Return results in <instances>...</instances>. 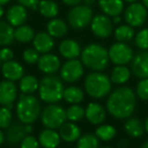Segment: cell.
<instances>
[{
    "label": "cell",
    "instance_id": "cell-8",
    "mask_svg": "<svg viewBox=\"0 0 148 148\" xmlns=\"http://www.w3.org/2000/svg\"><path fill=\"white\" fill-rule=\"evenodd\" d=\"M148 17V10L141 2L129 3L124 9V19L126 23L132 27H140L146 23Z\"/></svg>",
    "mask_w": 148,
    "mask_h": 148
},
{
    "label": "cell",
    "instance_id": "cell-44",
    "mask_svg": "<svg viewBox=\"0 0 148 148\" xmlns=\"http://www.w3.org/2000/svg\"><path fill=\"white\" fill-rule=\"evenodd\" d=\"M112 18V21H113L114 25H120L122 21V17L121 15H117V16H114V17H111Z\"/></svg>",
    "mask_w": 148,
    "mask_h": 148
},
{
    "label": "cell",
    "instance_id": "cell-53",
    "mask_svg": "<svg viewBox=\"0 0 148 148\" xmlns=\"http://www.w3.org/2000/svg\"><path fill=\"white\" fill-rule=\"evenodd\" d=\"M141 148H148V140L147 141H145L143 143V145H142V147Z\"/></svg>",
    "mask_w": 148,
    "mask_h": 148
},
{
    "label": "cell",
    "instance_id": "cell-1",
    "mask_svg": "<svg viewBox=\"0 0 148 148\" xmlns=\"http://www.w3.org/2000/svg\"><path fill=\"white\" fill-rule=\"evenodd\" d=\"M136 108V93L131 87L121 86L111 91L107 101V110L115 119H128Z\"/></svg>",
    "mask_w": 148,
    "mask_h": 148
},
{
    "label": "cell",
    "instance_id": "cell-35",
    "mask_svg": "<svg viewBox=\"0 0 148 148\" xmlns=\"http://www.w3.org/2000/svg\"><path fill=\"white\" fill-rule=\"evenodd\" d=\"M66 118L70 122H79L84 118V109L79 105H71L66 110Z\"/></svg>",
    "mask_w": 148,
    "mask_h": 148
},
{
    "label": "cell",
    "instance_id": "cell-20",
    "mask_svg": "<svg viewBox=\"0 0 148 148\" xmlns=\"http://www.w3.org/2000/svg\"><path fill=\"white\" fill-rule=\"evenodd\" d=\"M99 7L103 14L110 17L121 15L125 9L124 0H99Z\"/></svg>",
    "mask_w": 148,
    "mask_h": 148
},
{
    "label": "cell",
    "instance_id": "cell-25",
    "mask_svg": "<svg viewBox=\"0 0 148 148\" xmlns=\"http://www.w3.org/2000/svg\"><path fill=\"white\" fill-rule=\"evenodd\" d=\"M126 133L133 138H139L145 132L144 123L138 118H128L124 125Z\"/></svg>",
    "mask_w": 148,
    "mask_h": 148
},
{
    "label": "cell",
    "instance_id": "cell-10",
    "mask_svg": "<svg viewBox=\"0 0 148 148\" xmlns=\"http://www.w3.org/2000/svg\"><path fill=\"white\" fill-rule=\"evenodd\" d=\"M108 51L110 61L115 65H126L130 63L133 58V50L127 43L117 42L113 44Z\"/></svg>",
    "mask_w": 148,
    "mask_h": 148
},
{
    "label": "cell",
    "instance_id": "cell-48",
    "mask_svg": "<svg viewBox=\"0 0 148 148\" xmlns=\"http://www.w3.org/2000/svg\"><path fill=\"white\" fill-rule=\"evenodd\" d=\"M11 0H0V5H6V4H8L9 2H10Z\"/></svg>",
    "mask_w": 148,
    "mask_h": 148
},
{
    "label": "cell",
    "instance_id": "cell-45",
    "mask_svg": "<svg viewBox=\"0 0 148 148\" xmlns=\"http://www.w3.org/2000/svg\"><path fill=\"white\" fill-rule=\"evenodd\" d=\"M95 1H97V0H82L83 4L86 5V6H89V7L92 6V5L95 3Z\"/></svg>",
    "mask_w": 148,
    "mask_h": 148
},
{
    "label": "cell",
    "instance_id": "cell-16",
    "mask_svg": "<svg viewBox=\"0 0 148 148\" xmlns=\"http://www.w3.org/2000/svg\"><path fill=\"white\" fill-rule=\"evenodd\" d=\"M107 117L106 109L99 103H89L84 109V118L92 125H101Z\"/></svg>",
    "mask_w": 148,
    "mask_h": 148
},
{
    "label": "cell",
    "instance_id": "cell-11",
    "mask_svg": "<svg viewBox=\"0 0 148 148\" xmlns=\"http://www.w3.org/2000/svg\"><path fill=\"white\" fill-rule=\"evenodd\" d=\"M90 29L97 38L107 39L113 34L114 23L110 16L103 13H99L95 15L91 19Z\"/></svg>",
    "mask_w": 148,
    "mask_h": 148
},
{
    "label": "cell",
    "instance_id": "cell-49",
    "mask_svg": "<svg viewBox=\"0 0 148 148\" xmlns=\"http://www.w3.org/2000/svg\"><path fill=\"white\" fill-rule=\"evenodd\" d=\"M144 128H145V131L148 133V117L146 118L145 122H144Z\"/></svg>",
    "mask_w": 148,
    "mask_h": 148
},
{
    "label": "cell",
    "instance_id": "cell-23",
    "mask_svg": "<svg viewBox=\"0 0 148 148\" xmlns=\"http://www.w3.org/2000/svg\"><path fill=\"white\" fill-rule=\"evenodd\" d=\"M38 140L43 148H57L61 142V137L56 130L46 128L40 132Z\"/></svg>",
    "mask_w": 148,
    "mask_h": 148
},
{
    "label": "cell",
    "instance_id": "cell-47",
    "mask_svg": "<svg viewBox=\"0 0 148 148\" xmlns=\"http://www.w3.org/2000/svg\"><path fill=\"white\" fill-rule=\"evenodd\" d=\"M33 130H34V128H33V126H32L31 124H27V125H25V131H27V134L32 133V132H33Z\"/></svg>",
    "mask_w": 148,
    "mask_h": 148
},
{
    "label": "cell",
    "instance_id": "cell-27",
    "mask_svg": "<svg viewBox=\"0 0 148 148\" xmlns=\"http://www.w3.org/2000/svg\"><path fill=\"white\" fill-rule=\"evenodd\" d=\"M38 10L44 17L51 19L57 17L59 13V5L54 0H41Z\"/></svg>",
    "mask_w": 148,
    "mask_h": 148
},
{
    "label": "cell",
    "instance_id": "cell-33",
    "mask_svg": "<svg viewBox=\"0 0 148 148\" xmlns=\"http://www.w3.org/2000/svg\"><path fill=\"white\" fill-rule=\"evenodd\" d=\"M95 136L101 141H111L117 135V130L114 126L103 124L95 129Z\"/></svg>",
    "mask_w": 148,
    "mask_h": 148
},
{
    "label": "cell",
    "instance_id": "cell-13",
    "mask_svg": "<svg viewBox=\"0 0 148 148\" xmlns=\"http://www.w3.org/2000/svg\"><path fill=\"white\" fill-rule=\"evenodd\" d=\"M131 70L135 76L148 78V50H141L131 60Z\"/></svg>",
    "mask_w": 148,
    "mask_h": 148
},
{
    "label": "cell",
    "instance_id": "cell-19",
    "mask_svg": "<svg viewBox=\"0 0 148 148\" xmlns=\"http://www.w3.org/2000/svg\"><path fill=\"white\" fill-rule=\"evenodd\" d=\"M33 45L40 54H46L50 53L54 49L55 41L54 38L51 37L47 32H40L36 34L33 40Z\"/></svg>",
    "mask_w": 148,
    "mask_h": 148
},
{
    "label": "cell",
    "instance_id": "cell-18",
    "mask_svg": "<svg viewBox=\"0 0 148 148\" xmlns=\"http://www.w3.org/2000/svg\"><path fill=\"white\" fill-rule=\"evenodd\" d=\"M1 72L4 78L10 81L19 80L25 75V69L23 65L14 60L4 62L1 67Z\"/></svg>",
    "mask_w": 148,
    "mask_h": 148
},
{
    "label": "cell",
    "instance_id": "cell-40",
    "mask_svg": "<svg viewBox=\"0 0 148 148\" xmlns=\"http://www.w3.org/2000/svg\"><path fill=\"white\" fill-rule=\"evenodd\" d=\"M21 148H41L39 140L32 135H27L21 142Z\"/></svg>",
    "mask_w": 148,
    "mask_h": 148
},
{
    "label": "cell",
    "instance_id": "cell-12",
    "mask_svg": "<svg viewBox=\"0 0 148 148\" xmlns=\"http://www.w3.org/2000/svg\"><path fill=\"white\" fill-rule=\"evenodd\" d=\"M17 99V86L14 81H0V106L12 109Z\"/></svg>",
    "mask_w": 148,
    "mask_h": 148
},
{
    "label": "cell",
    "instance_id": "cell-42",
    "mask_svg": "<svg viewBox=\"0 0 148 148\" xmlns=\"http://www.w3.org/2000/svg\"><path fill=\"white\" fill-rule=\"evenodd\" d=\"M17 3L21 4L27 9H32V10H38L39 7V3L41 0H16Z\"/></svg>",
    "mask_w": 148,
    "mask_h": 148
},
{
    "label": "cell",
    "instance_id": "cell-43",
    "mask_svg": "<svg viewBox=\"0 0 148 148\" xmlns=\"http://www.w3.org/2000/svg\"><path fill=\"white\" fill-rule=\"evenodd\" d=\"M62 2L67 6H75L77 4H80V2H82V0H62Z\"/></svg>",
    "mask_w": 148,
    "mask_h": 148
},
{
    "label": "cell",
    "instance_id": "cell-29",
    "mask_svg": "<svg viewBox=\"0 0 148 148\" xmlns=\"http://www.w3.org/2000/svg\"><path fill=\"white\" fill-rule=\"evenodd\" d=\"M14 41V29L7 21H0V47H7Z\"/></svg>",
    "mask_w": 148,
    "mask_h": 148
},
{
    "label": "cell",
    "instance_id": "cell-37",
    "mask_svg": "<svg viewBox=\"0 0 148 148\" xmlns=\"http://www.w3.org/2000/svg\"><path fill=\"white\" fill-rule=\"evenodd\" d=\"M12 122L11 110L6 107L0 108V129H7Z\"/></svg>",
    "mask_w": 148,
    "mask_h": 148
},
{
    "label": "cell",
    "instance_id": "cell-5",
    "mask_svg": "<svg viewBox=\"0 0 148 148\" xmlns=\"http://www.w3.org/2000/svg\"><path fill=\"white\" fill-rule=\"evenodd\" d=\"M19 122L25 125L33 124L41 116V103L34 95H21L15 107Z\"/></svg>",
    "mask_w": 148,
    "mask_h": 148
},
{
    "label": "cell",
    "instance_id": "cell-4",
    "mask_svg": "<svg viewBox=\"0 0 148 148\" xmlns=\"http://www.w3.org/2000/svg\"><path fill=\"white\" fill-rule=\"evenodd\" d=\"M84 90L92 99H103L112 91V81L101 71H92L84 79Z\"/></svg>",
    "mask_w": 148,
    "mask_h": 148
},
{
    "label": "cell",
    "instance_id": "cell-21",
    "mask_svg": "<svg viewBox=\"0 0 148 148\" xmlns=\"http://www.w3.org/2000/svg\"><path fill=\"white\" fill-rule=\"evenodd\" d=\"M59 135L63 141L72 143L79 139L81 136V130L74 122H65L59 128Z\"/></svg>",
    "mask_w": 148,
    "mask_h": 148
},
{
    "label": "cell",
    "instance_id": "cell-26",
    "mask_svg": "<svg viewBox=\"0 0 148 148\" xmlns=\"http://www.w3.org/2000/svg\"><path fill=\"white\" fill-rule=\"evenodd\" d=\"M131 77V71L126 65H116L111 72V79L112 83L121 85L126 83Z\"/></svg>",
    "mask_w": 148,
    "mask_h": 148
},
{
    "label": "cell",
    "instance_id": "cell-3",
    "mask_svg": "<svg viewBox=\"0 0 148 148\" xmlns=\"http://www.w3.org/2000/svg\"><path fill=\"white\" fill-rule=\"evenodd\" d=\"M64 85L61 77L55 74L46 75L39 82V95L47 103H57L63 99Z\"/></svg>",
    "mask_w": 148,
    "mask_h": 148
},
{
    "label": "cell",
    "instance_id": "cell-39",
    "mask_svg": "<svg viewBox=\"0 0 148 148\" xmlns=\"http://www.w3.org/2000/svg\"><path fill=\"white\" fill-rule=\"evenodd\" d=\"M40 58V53L35 48H29L23 52V59L27 64H36L38 63Z\"/></svg>",
    "mask_w": 148,
    "mask_h": 148
},
{
    "label": "cell",
    "instance_id": "cell-2",
    "mask_svg": "<svg viewBox=\"0 0 148 148\" xmlns=\"http://www.w3.org/2000/svg\"><path fill=\"white\" fill-rule=\"evenodd\" d=\"M80 57L83 66L92 71H103L108 67L110 62L109 51L97 43L85 46L81 51Z\"/></svg>",
    "mask_w": 148,
    "mask_h": 148
},
{
    "label": "cell",
    "instance_id": "cell-32",
    "mask_svg": "<svg viewBox=\"0 0 148 148\" xmlns=\"http://www.w3.org/2000/svg\"><path fill=\"white\" fill-rule=\"evenodd\" d=\"M115 38L118 42L129 43L135 37V29L129 25H120L114 32Z\"/></svg>",
    "mask_w": 148,
    "mask_h": 148
},
{
    "label": "cell",
    "instance_id": "cell-46",
    "mask_svg": "<svg viewBox=\"0 0 148 148\" xmlns=\"http://www.w3.org/2000/svg\"><path fill=\"white\" fill-rule=\"evenodd\" d=\"M5 141V134L2 132V130L0 129V145Z\"/></svg>",
    "mask_w": 148,
    "mask_h": 148
},
{
    "label": "cell",
    "instance_id": "cell-22",
    "mask_svg": "<svg viewBox=\"0 0 148 148\" xmlns=\"http://www.w3.org/2000/svg\"><path fill=\"white\" fill-rule=\"evenodd\" d=\"M27 135L25 131V125L23 123H14L7 128V131L5 132V140L11 145L21 144L23 138Z\"/></svg>",
    "mask_w": 148,
    "mask_h": 148
},
{
    "label": "cell",
    "instance_id": "cell-7",
    "mask_svg": "<svg viewBox=\"0 0 148 148\" xmlns=\"http://www.w3.org/2000/svg\"><path fill=\"white\" fill-rule=\"evenodd\" d=\"M93 17L91 7L84 4H77L72 6L67 14V21L74 29H83L88 27Z\"/></svg>",
    "mask_w": 148,
    "mask_h": 148
},
{
    "label": "cell",
    "instance_id": "cell-56",
    "mask_svg": "<svg viewBox=\"0 0 148 148\" xmlns=\"http://www.w3.org/2000/svg\"><path fill=\"white\" fill-rule=\"evenodd\" d=\"M0 64H1V61H0Z\"/></svg>",
    "mask_w": 148,
    "mask_h": 148
},
{
    "label": "cell",
    "instance_id": "cell-9",
    "mask_svg": "<svg viewBox=\"0 0 148 148\" xmlns=\"http://www.w3.org/2000/svg\"><path fill=\"white\" fill-rule=\"evenodd\" d=\"M84 66L80 60H67L60 68V77L63 81L73 83L79 80L84 73Z\"/></svg>",
    "mask_w": 148,
    "mask_h": 148
},
{
    "label": "cell",
    "instance_id": "cell-30",
    "mask_svg": "<svg viewBox=\"0 0 148 148\" xmlns=\"http://www.w3.org/2000/svg\"><path fill=\"white\" fill-rule=\"evenodd\" d=\"M63 99L71 105H78L84 99V92L78 86H68L67 88L64 89Z\"/></svg>",
    "mask_w": 148,
    "mask_h": 148
},
{
    "label": "cell",
    "instance_id": "cell-50",
    "mask_svg": "<svg viewBox=\"0 0 148 148\" xmlns=\"http://www.w3.org/2000/svg\"><path fill=\"white\" fill-rule=\"evenodd\" d=\"M4 15V9H3L2 5H0V18Z\"/></svg>",
    "mask_w": 148,
    "mask_h": 148
},
{
    "label": "cell",
    "instance_id": "cell-17",
    "mask_svg": "<svg viewBox=\"0 0 148 148\" xmlns=\"http://www.w3.org/2000/svg\"><path fill=\"white\" fill-rule=\"evenodd\" d=\"M81 47L77 41L73 39H65L60 43L59 52L66 60L77 59L81 54Z\"/></svg>",
    "mask_w": 148,
    "mask_h": 148
},
{
    "label": "cell",
    "instance_id": "cell-41",
    "mask_svg": "<svg viewBox=\"0 0 148 148\" xmlns=\"http://www.w3.org/2000/svg\"><path fill=\"white\" fill-rule=\"evenodd\" d=\"M13 57H14V54H13V51L10 48L3 47L2 49L0 50V61L3 62V63L13 60Z\"/></svg>",
    "mask_w": 148,
    "mask_h": 148
},
{
    "label": "cell",
    "instance_id": "cell-15",
    "mask_svg": "<svg viewBox=\"0 0 148 148\" xmlns=\"http://www.w3.org/2000/svg\"><path fill=\"white\" fill-rule=\"evenodd\" d=\"M5 16H6V21L9 25H12L13 27H17L21 25H25L29 17V12L27 8L17 3L7 9Z\"/></svg>",
    "mask_w": 148,
    "mask_h": 148
},
{
    "label": "cell",
    "instance_id": "cell-24",
    "mask_svg": "<svg viewBox=\"0 0 148 148\" xmlns=\"http://www.w3.org/2000/svg\"><path fill=\"white\" fill-rule=\"evenodd\" d=\"M47 33L54 39L63 38L68 33V25L66 21L62 18L54 17L51 18L47 23Z\"/></svg>",
    "mask_w": 148,
    "mask_h": 148
},
{
    "label": "cell",
    "instance_id": "cell-14",
    "mask_svg": "<svg viewBox=\"0 0 148 148\" xmlns=\"http://www.w3.org/2000/svg\"><path fill=\"white\" fill-rule=\"evenodd\" d=\"M37 64L40 71L45 73L46 75L55 74L61 68V61L59 57L52 53L42 54Z\"/></svg>",
    "mask_w": 148,
    "mask_h": 148
},
{
    "label": "cell",
    "instance_id": "cell-31",
    "mask_svg": "<svg viewBox=\"0 0 148 148\" xmlns=\"http://www.w3.org/2000/svg\"><path fill=\"white\" fill-rule=\"evenodd\" d=\"M36 36L35 29L27 25H21L14 29V40L19 43H29Z\"/></svg>",
    "mask_w": 148,
    "mask_h": 148
},
{
    "label": "cell",
    "instance_id": "cell-34",
    "mask_svg": "<svg viewBox=\"0 0 148 148\" xmlns=\"http://www.w3.org/2000/svg\"><path fill=\"white\" fill-rule=\"evenodd\" d=\"M76 148H99V138L95 134H83L77 140Z\"/></svg>",
    "mask_w": 148,
    "mask_h": 148
},
{
    "label": "cell",
    "instance_id": "cell-36",
    "mask_svg": "<svg viewBox=\"0 0 148 148\" xmlns=\"http://www.w3.org/2000/svg\"><path fill=\"white\" fill-rule=\"evenodd\" d=\"M134 42L137 48L140 50H148V27L142 29L135 34Z\"/></svg>",
    "mask_w": 148,
    "mask_h": 148
},
{
    "label": "cell",
    "instance_id": "cell-51",
    "mask_svg": "<svg viewBox=\"0 0 148 148\" xmlns=\"http://www.w3.org/2000/svg\"><path fill=\"white\" fill-rule=\"evenodd\" d=\"M141 3L146 7V8H147V10H148V0H142Z\"/></svg>",
    "mask_w": 148,
    "mask_h": 148
},
{
    "label": "cell",
    "instance_id": "cell-52",
    "mask_svg": "<svg viewBox=\"0 0 148 148\" xmlns=\"http://www.w3.org/2000/svg\"><path fill=\"white\" fill-rule=\"evenodd\" d=\"M119 145H120V146L123 145V147H124V146H126V145H127V140H125V139H124V140H121V142H120Z\"/></svg>",
    "mask_w": 148,
    "mask_h": 148
},
{
    "label": "cell",
    "instance_id": "cell-55",
    "mask_svg": "<svg viewBox=\"0 0 148 148\" xmlns=\"http://www.w3.org/2000/svg\"><path fill=\"white\" fill-rule=\"evenodd\" d=\"M103 148H113V147H111V146H105V147H103Z\"/></svg>",
    "mask_w": 148,
    "mask_h": 148
},
{
    "label": "cell",
    "instance_id": "cell-28",
    "mask_svg": "<svg viewBox=\"0 0 148 148\" xmlns=\"http://www.w3.org/2000/svg\"><path fill=\"white\" fill-rule=\"evenodd\" d=\"M39 82L37 77L34 75H23L19 79V90L23 95H33L39 89Z\"/></svg>",
    "mask_w": 148,
    "mask_h": 148
},
{
    "label": "cell",
    "instance_id": "cell-6",
    "mask_svg": "<svg viewBox=\"0 0 148 148\" xmlns=\"http://www.w3.org/2000/svg\"><path fill=\"white\" fill-rule=\"evenodd\" d=\"M42 124L49 129H59L66 122V110L58 103H50L41 112Z\"/></svg>",
    "mask_w": 148,
    "mask_h": 148
},
{
    "label": "cell",
    "instance_id": "cell-38",
    "mask_svg": "<svg viewBox=\"0 0 148 148\" xmlns=\"http://www.w3.org/2000/svg\"><path fill=\"white\" fill-rule=\"evenodd\" d=\"M136 95L141 101H148V78H143L137 83Z\"/></svg>",
    "mask_w": 148,
    "mask_h": 148
},
{
    "label": "cell",
    "instance_id": "cell-54",
    "mask_svg": "<svg viewBox=\"0 0 148 148\" xmlns=\"http://www.w3.org/2000/svg\"><path fill=\"white\" fill-rule=\"evenodd\" d=\"M125 2H128V3H133V2H137L138 0H124Z\"/></svg>",
    "mask_w": 148,
    "mask_h": 148
}]
</instances>
